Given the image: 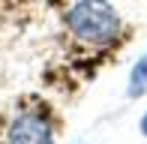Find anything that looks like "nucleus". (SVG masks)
<instances>
[{
	"instance_id": "1",
	"label": "nucleus",
	"mask_w": 147,
	"mask_h": 144,
	"mask_svg": "<svg viewBox=\"0 0 147 144\" xmlns=\"http://www.w3.org/2000/svg\"><path fill=\"white\" fill-rule=\"evenodd\" d=\"M66 27L87 45H105L120 33V15L108 0H78L66 12Z\"/></svg>"
},
{
	"instance_id": "2",
	"label": "nucleus",
	"mask_w": 147,
	"mask_h": 144,
	"mask_svg": "<svg viewBox=\"0 0 147 144\" xmlns=\"http://www.w3.org/2000/svg\"><path fill=\"white\" fill-rule=\"evenodd\" d=\"M6 141L9 144H54V129H51V123L45 120L42 114L21 111V114L9 123Z\"/></svg>"
},
{
	"instance_id": "3",
	"label": "nucleus",
	"mask_w": 147,
	"mask_h": 144,
	"mask_svg": "<svg viewBox=\"0 0 147 144\" xmlns=\"http://www.w3.org/2000/svg\"><path fill=\"white\" fill-rule=\"evenodd\" d=\"M144 90H147V54L135 63V69H132V75H129V96H138V93H144Z\"/></svg>"
},
{
	"instance_id": "4",
	"label": "nucleus",
	"mask_w": 147,
	"mask_h": 144,
	"mask_svg": "<svg viewBox=\"0 0 147 144\" xmlns=\"http://www.w3.org/2000/svg\"><path fill=\"white\" fill-rule=\"evenodd\" d=\"M141 132H144V135H147V114H144V117H141Z\"/></svg>"
}]
</instances>
